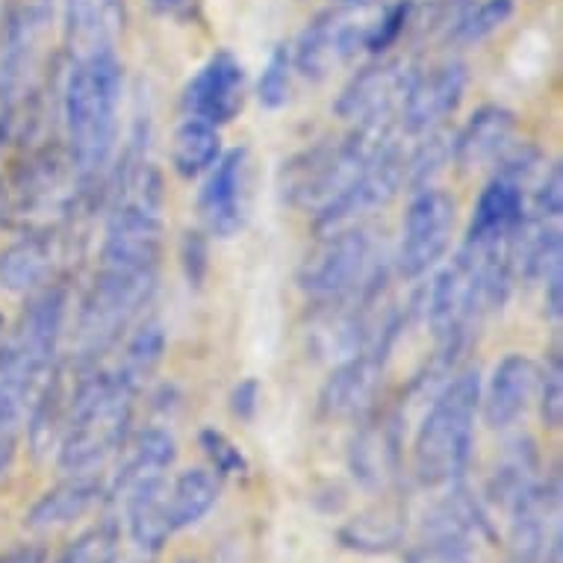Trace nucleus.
<instances>
[{"mask_svg": "<svg viewBox=\"0 0 563 563\" xmlns=\"http://www.w3.org/2000/svg\"><path fill=\"white\" fill-rule=\"evenodd\" d=\"M537 389H540V413H543L545 428L558 431L563 422V363L561 351H554L552 357L545 361L543 372H540V380H537Z\"/></svg>", "mask_w": 563, "mask_h": 563, "instance_id": "nucleus-32", "label": "nucleus"}, {"mask_svg": "<svg viewBox=\"0 0 563 563\" xmlns=\"http://www.w3.org/2000/svg\"><path fill=\"white\" fill-rule=\"evenodd\" d=\"M157 272H130V268L101 266L84 310L77 319V340L84 354H98L119 340L133 316L148 305Z\"/></svg>", "mask_w": 563, "mask_h": 563, "instance_id": "nucleus-7", "label": "nucleus"}, {"mask_svg": "<svg viewBox=\"0 0 563 563\" xmlns=\"http://www.w3.org/2000/svg\"><path fill=\"white\" fill-rule=\"evenodd\" d=\"M56 251L45 233H30L0 251V289L7 292H36L54 275Z\"/></svg>", "mask_w": 563, "mask_h": 563, "instance_id": "nucleus-22", "label": "nucleus"}, {"mask_svg": "<svg viewBox=\"0 0 563 563\" xmlns=\"http://www.w3.org/2000/svg\"><path fill=\"white\" fill-rule=\"evenodd\" d=\"M537 213L545 222H558L563 213V172L561 163H554L543 175V184L537 189Z\"/></svg>", "mask_w": 563, "mask_h": 563, "instance_id": "nucleus-34", "label": "nucleus"}, {"mask_svg": "<svg viewBox=\"0 0 563 563\" xmlns=\"http://www.w3.org/2000/svg\"><path fill=\"white\" fill-rule=\"evenodd\" d=\"M393 139H396L393 121H380V124H361L340 142L316 145L298 154L289 159L280 175L284 198L298 210L316 216L324 213Z\"/></svg>", "mask_w": 563, "mask_h": 563, "instance_id": "nucleus-4", "label": "nucleus"}, {"mask_svg": "<svg viewBox=\"0 0 563 563\" xmlns=\"http://www.w3.org/2000/svg\"><path fill=\"white\" fill-rule=\"evenodd\" d=\"M189 3V0H151V7L157 12H166V15H172V12H180Z\"/></svg>", "mask_w": 563, "mask_h": 563, "instance_id": "nucleus-40", "label": "nucleus"}, {"mask_svg": "<svg viewBox=\"0 0 563 563\" xmlns=\"http://www.w3.org/2000/svg\"><path fill=\"white\" fill-rule=\"evenodd\" d=\"M133 393L115 372H95L68 396V416L59 440V470L92 475L128 440Z\"/></svg>", "mask_w": 563, "mask_h": 563, "instance_id": "nucleus-2", "label": "nucleus"}, {"mask_svg": "<svg viewBox=\"0 0 563 563\" xmlns=\"http://www.w3.org/2000/svg\"><path fill=\"white\" fill-rule=\"evenodd\" d=\"M63 0H19L15 7L21 10H30V12H38V15H47V19H54L56 15V7H59Z\"/></svg>", "mask_w": 563, "mask_h": 563, "instance_id": "nucleus-38", "label": "nucleus"}, {"mask_svg": "<svg viewBox=\"0 0 563 563\" xmlns=\"http://www.w3.org/2000/svg\"><path fill=\"white\" fill-rule=\"evenodd\" d=\"M540 475H537V452L531 440H519L514 449H510L501 463L496 466V475H493V484H489V493L493 499L499 501V508H505L508 514L514 505H517L528 489L534 487Z\"/></svg>", "mask_w": 563, "mask_h": 563, "instance_id": "nucleus-27", "label": "nucleus"}, {"mask_svg": "<svg viewBox=\"0 0 563 563\" xmlns=\"http://www.w3.org/2000/svg\"><path fill=\"white\" fill-rule=\"evenodd\" d=\"M289 84H292V54L287 47H275L266 59V68L260 75L257 98L266 110H280L289 101Z\"/></svg>", "mask_w": 563, "mask_h": 563, "instance_id": "nucleus-30", "label": "nucleus"}, {"mask_svg": "<svg viewBox=\"0 0 563 563\" xmlns=\"http://www.w3.org/2000/svg\"><path fill=\"white\" fill-rule=\"evenodd\" d=\"M115 528L98 526L92 531H86L84 537H77L75 543L68 545L59 558V563H112L115 561Z\"/></svg>", "mask_w": 563, "mask_h": 563, "instance_id": "nucleus-31", "label": "nucleus"}, {"mask_svg": "<svg viewBox=\"0 0 563 563\" xmlns=\"http://www.w3.org/2000/svg\"><path fill=\"white\" fill-rule=\"evenodd\" d=\"M389 3H333L316 15L296 45L292 63L310 80H324L361 51L378 45L380 24Z\"/></svg>", "mask_w": 563, "mask_h": 563, "instance_id": "nucleus-5", "label": "nucleus"}, {"mask_svg": "<svg viewBox=\"0 0 563 563\" xmlns=\"http://www.w3.org/2000/svg\"><path fill=\"white\" fill-rule=\"evenodd\" d=\"M484 537L489 526L478 501L466 489H452L426 514L407 563H475Z\"/></svg>", "mask_w": 563, "mask_h": 563, "instance_id": "nucleus-8", "label": "nucleus"}, {"mask_svg": "<svg viewBox=\"0 0 563 563\" xmlns=\"http://www.w3.org/2000/svg\"><path fill=\"white\" fill-rule=\"evenodd\" d=\"M398 454L401 443H398L396 422H378V426H366L354 437L349 449V466L366 489H384L396 478Z\"/></svg>", "mask_w": 563, "mask_h": 563, "instance_id": "nucleus-20", "label": "nucleus"}, {"mask_svg": "<svg viewBox=\"0 0 563 563\" xmlns=\"http://www.w3.org/2000/svg\"><path fill=\"white\" fill-rule=\"evenodd\" d=\"M375 280V242L361 224L324 233L322 245L305 260L298 284L319 301H345V298L372 292Z\"/></svg>", "mask_w": 563, "mask_h": 563, "instance_id": "nucleus-6", "label": "nucleus"}, {"mask_svg": "<svg viewBox=\"0 0 563 563\" xmlns=\"http://www.w3.org/2000/svg\"><path fill=\"white\" fill-rule=\"evenodd\" d=\"M12 461H15V440H0V478L10 472Z\"/></svg>", "mask_w": 563, "mask_h": 563, "instance_id": "nucleus-39", "label": "nucleus"}, {"mask_svg": "<svg viewBox=\"0 0 563 563\" xmlns=\"http://www.w3.org/2000/svg\"><path fill=\"white\" fill-rule=\"evenodd\" d=\"M517 139V115L508 107L487 103L472 112L466 128L452 139V159L463 172H478L484 166L499 163L501 154Z\"/></svg>", "mask_w": 563, "mask_h": 563, "instance_id": "nucleus-18", "label": "nucleus"}, {"mask_svg": "<svg viewBox=\"0 0 563 563\" xmlns=\"http://www.w3.org/2000/svg\"><path fill=\"white\" fill-rule=\"evenodd\" d=\"M245 103V65L219 51L198 68L184 92V110L189 119H201L213 128L231 124Z\"/></svg>", "mask_w": 563, "mask_h": 563, "instance_id": "nucleus-13", "label": "nucleus"}, {"mask_svg": "<svg viewBox=\"0 0 563 563\" xmlns=\"http://www.w3.org/2000/svg\"><path fill=\"white\" fill-rule=\"evenodd\" d=\"M121 449H124V454H121L119 470H115V478H112V496L115 499H121L124 493L145 484V481L166 478V472L177 461L175 437L163 431V428H145L130 443L124 440Z\"/></svg>", "mask_w": 563, "mask_h": 563, "instance_id": "nucleus-19", "label": "nucleus"}, {"mask_svg": "<svg viewBox=\"0 0 563 563\" xmlns=\"http://www.w3.org/2000/svg\"><path fill=\"white\" fill-rule=\"evenodd\" d=\"M413 77L416 68L407 59H380L375 65H366L345 84L333 103V112L354 128L393 121L396 112H401Z\"/></svg>", "mask_w": 563, "mask_h": 563, "instance_id": "nucleus-10", "label": "nucleus"}, {"mask_svg": "<svg viewBox=\"0 0 563 563\" xmlns=\"http://www.w3.org/2000/svg\"><path fill=\"white\" fill-rule=\"evenodd\" d=\"M434 3H463V0H434Z\"/></svg>", "mask_w": 563, "mask_h": 563, "instance_id": "nucleus-41", "label": "nucleus"}, {"mask_svg": "<svg viewBox=\"0 0 563 563\" xmlns=\"http://www.w3.org/2000/svg\"><path fill=\"white\" fill-rule=\"evenodd\" d=\"M407 531L405 514L396 505H380V508L363 510L354 519H349L340 531L342 545H349L354 552L380 554L393 552L401 545Z\"/></svg>", "mask_w": 563, "mask_h": 563, "instance_id": "nucleus-26", "label": "nucleus"}, {"mask_svg": "<svg viewBox=\"0 0 563 563\" xmlns=\"http://www.w3.org/2000/svg\"><path fill=\"white\" fill-rule=\"evenodd\" d=\"M543 287H545V316H549V319L558 324L563 316V275L561 272H554V275L545 280Z\"/></svg>", "mask_w": 563, "mask_h": 563, "instance_id": "nucleus-36", "label": "nucleus"}, {"mask_svg": "<svg viewBox=\"0 0 563 563\" xmlns=\"http://www.w3.org/2000/svg\"><path fill=\"white\" fill-rule=\"evenodd\" d=\"M398 322L387 319L380 324L372 342L361 349L354 357L340 363V369L333 372L331 380L322 389V410L328 416H361L372 405V398L378 393L384 363H387L389 345L396 336Z\"/></svg>", "mask_w": 563, "mask_h": 563, "instance_id": "nucleus-11", "label": "nucleus"}, {"mask_svg": "<svg viewBox=\"0 0 563 563\" xmlns=\"http://www.w3.org/2000/svg\"><path fill=\"white\" fill-rule=\"evenodd\" d=\"M0 333H3V316H0Z\"/></svg>", "mask_w": 563, "mask_h": 563, "instance_id": "nucleus-43", "label": "nucleus"}, {"mask_svg": "<svg viewBox=\"0 0 563 563\" xmlns=\"http://www.w3.org/2000/svg\"><path fill=\"white\" fill-rule=\"evenodd\" d=\"M470 84V71L461 59H443L426 71H416L410 92L401 103V121L407 133H431L452 119Z\"/></svg>", "mask_w": 563, "mask_h": 563, "instance_id": "nucleus-14", "label": "nucleus"}, {"mask_svg": "<svg viewBox=\"0 0 563 563\" xmlns=\"http://www.w3.org/2000/svg\"><path fill=\"white\" fill-rule=\"evenodd\" d=\"M222 157V133L213 124L186 115L172 136V166L180 177L207 175Z\"/></svg>", "mask_w": 563, "mask_h": 563, "instance_id": "nucleus-25", "label": "nucleus"}, {"mask_svg": "<svg viewBox=\"0 0 563 563\" xmlns=\"http://www.w3.org/2000/svg\"><path fill=\"white\" fill-rule=\"evenodd\" d=\"M457 224V201L443 189H419L407 207L398 245V272L405 277L426 275L452 245Z\"/></svg>", "mask_w": 563, "mask_h": 563, "instance_id": "nucleus-9", "label": "nucleus"}, {"mask_svg": "<svg viewBox=\"0 0 563 563\" xmlns=\"http://www.w3.org/2000/svg\"><path fill=\"white\" fill-rule=\"evenodd\" d=\"M249 210V151L233 148L219 157L198 195V213L213 236H233Z\"/></svg>", "mask_w": 563, "mask_h": 563, "instance_id": "nucleus-15", "label": "nucleus"}, {"mask_svg": "<svg viewBox=\"0 0 563 563\" xmlns=\"http://www.w3.org/2000/svg\"><path fill=\"white\" fill-rule=\"evenodd\" d=\"M65 51L71 65L115 56L128 30L124 0H63Z\"/></svg>", "mask_w": 563, "mask_h": 563, "instance_id": "nucleus-12", "label": "nucleus"}, {"mask_svg": "<svg viewBox=\"0 0 563 563\" xmlns=\"http://www.w3.org/2000/svg\"><path fill=\"white\" fill-rule=\"evenodd\" d=\"M0 563H45V552L38 545H21L0 554Z\"/></svg>", "mask_w": 563, "mask_h": 563, "instance_id": "nucleus-37", "label": "nucleus"}, {"mask_svg": "<svg viewBox=\"0 0 563 563\" xmlns=\"http://www.w3.org/2000/svg\"><path fill=\"white\" fill-rule=\"evenodd\" d=\"M198 440H201L203 454L210 457V463H213V470L219 472V475H245V472H249L245 454H242L222 431L207 428V431H201Z\"/></svg>", "mask_w": 563, "mask_h": 563, "instance_id": "nucleus-33", "label": "nucleus"}, {"mask_svg": "<svg viewBox=\"0 0 563 563\" xmlns=\"http://www.w3.org/2000/svg\"><path fill=\"white\" fill-rule=\"evenodd\" d=\"M219 496H222V475L216 470L195 466L180 472L175 484H168L166 496V517L172 531L198 526L216 508Z\"/></svg>", "mask_w": 563, "mask_h": 563, "instance_id": "nucleus-24", "label": "nucleus"}, {"mask_svg": "<svg viewBox=\"0 0 563 563\" xmlns=\"http://www.w3.org/2000/svg\"><path fill=\"white\" fill-rule=\"evenodd\" d=\"M514 12H517L514 0H481L457 19V24L449 30V38L457 45H478L493 33H499L514 19Z\"/></svg>", "mask_w": 563, "mask_h": 563, "instance_id": "nucleus-29", "label": "nucleus"}, {"mask_svg": "<svg viewBox=\"0 0 563 563\" xmlns=\"http://www.w3.org/2000/svg\"><path fill=\"white\" fill-rule=\"evenodd\" d=\"M526 222V195L522 184L505 175H496L478 195L472 210L466 245L470 249H499L514 240L519 224Z\"/></svg>", "mask_w": 563, "mask_h": 563, "instance_id": "nucleus-16", "label": "nucleus"}, {"mask_svg": "<svg viewBox=\"0 0 563 563\" xmlns=\"http://www.w3.org/2000/svg\"><path fill=\"white\" fill-rule=\"evenodd\" d=\"M478 407V369L457 372L437 393L413 440V472L426 487H454L463 478L475 443Z\"/></svg>", "mask_w": 563, "mask_h": 563, "instance_id": "nucleus-3", "label": "nucleus"}, {"mask_svg": "<svg viewBox=\"0 0 563 563\" xmlns=\"http://www.w3.org/2000/svg\"><path fill=\"white\" fill-rule=\"evenodd\" d=\"M101 501V484L95 475H71L54 489H47L45 496L30 508L27 528L33 531H54L65 528L86 517L89 510Z\"/></svg>", "mask_w": 563, "mask_h": 563, "instance_id": "nucleus-21", "label": "nucleus"}, {"mask_svg": "<svg viewBox=\"0 0 563 563\" xmlns=\"http://www.w3.org/2000/svg\"><path fill=\"white\" fill-rule=\"evenodd\" d=\"M166 496H168V481L154 478L139 484L130 493L121 496L124 510H128V528L133 543L145 552H159L166 540L175 531L168 526L166 517Z\"/></svg>", "mask_w": 563, "mask_h": 563, "instance_id": "nucleus-23", "label": "nucleus"}, {"mask_svg": "<svg viewBox=\"0 0 563 563\" xmlns=\"http://www.w3.org/2000/svg\"><path fill=\"white\" fill-rule=\"evenodd\" d=\"M257 401H260V384L254 378H245L242 384H236L231 396V410L233 416L240 419H251L257 413Z\"/></svg>", "mask_w": 563, "mask_h": 563, "instance_id": "nucleus-35", "label": "nucleus"}, {"mask_svg": "<svg viewBox=\"0 0 563 563\" xmlns=\"http://www.w3.org/2000/svg\"><path fill=\"white\" fill-rule=\"evenodd\" d=\"M163 349H166V336L157 322H148L139 328V333L130 340L128 351H124V361L119 366V375L130 389H136L142 380H148L154 369L163 361Z\"/></svg>", "mask_w": 563, "mask_h": 563, "instance_id": "nucleus-28", "label": "nucleus"}, {"mask_svg": "<svg viewBox=\"0 0 563 563\" xmlns=\"http://www.w3.org/2000/svg\"><path fill=\"white\" fill-rule=\"evenodd\" d=\"M184 563H192V561H184Z\"/></svg>", "mask_w": 563, "mask_h": 563, "instance_id": "nucleus-44", "label": "nucleus"}, {"mask_svg": "<svg viewBox=\"0 0 563 563\" xmlns=\"http://www.w3.org/2000/svg\"><path fill=\"white\" fill-rule=\"evenodd\" d=\"M124 77L119 56H103L71 65L63 92V121L68 157L80 180L107 172L119 142V112Z\"/></svg>", "mask_w": 563, "mask_h": 563, "instance_id": "nucleus-1", "label": "nucleus"}, {"mask_svg": "<svg viewBox=\"0 0 563 563\" xmlns=\"http://www.w3.org/2000/svg\"><path fill=\"white\" fill-rule=\"evenodd\" d=\"M3 7H7V0H0V19H3Z\"/></svg>", "mask_w": 563, "mask_h": 563, "instance_id": "nucleus-42", "label": "nucleus"}, {"mask_svg": "<svg viewBox=\"0 0 563 563\" xmlns=\"http://www.w3.org/2000/svg\"><path fill=\"white\" fill-rule=\"evenodd\" d=\"M537 380H540V369H537V363L531 357L519 354V351L505 354L496 363L487 389L481 387V407H484L487 426L496 428V431L514 426L531 405V398L537 393Z\"/></svg>", "mask_w": 563, "mask_h": 563, "instance_id": "nucleus-17", "label": "nucleus"}]
</instances>
